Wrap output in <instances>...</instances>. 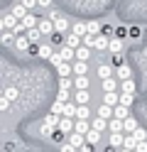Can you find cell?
<instances>
[{
  "mask_svg": "<svg viewBox=\"0 0 147 152\" xmlns=\"http://www.w3.org/2000/svg\"><path fill=\"white\" fill-rule=\"evenodd\" d=\"M39 32H42V34H47V37H52L54 32H56V27H54V22L52 20H49V17H39Z\"/></svg>",
  "mask_w": 147,
  "mask_h": 152,
  "instance_id": "cell-1",
  "label": "cell"
},
{
  "mask_svg": "<svg viewBox=\"0 0 147 152\" xmlns=\"http://www.w3.org/2000/svg\"><path fill=\"white\" fill-rule=\"evenodd\" d=\"M64 47H71V49H78V47H83V39L78 34H74V32H69L66 37H64Z\"/></svg>",
  "mask_w": 147,
  "mask_h": 152,
  "instance_id": "cell-2",
  "label": "cell"
},
{
  "mask_svg": "<svg viewBox=\"0 0 147 152\" xmlns=\"http://www.w3.org/2000/svg\"><path fill=\"white\" fill-rule=\"evenodd\" d=\"M66 142H69V145H74L76 150H81L83 145H88V142H86V135H78V132H71V135L66 137Z\"/></svg>",
  "mask_w": 147,
  "mask_h": 152,
  "instance_id": "cell-3",
  "label": "cell"
},
{
  "mask_svg": "<svg viewBox=\"0 0 147 152\" xmlns=\"http://www.w3.org/2000/svg\"><path fill=\"white\" fill-rule=\"evenodd\" d=\"M108 132H110V135H118V132H125V120H118V118L108 120Z\"/></svg>",
  "mask_w": 147,
  "mask_h": 152,
  "instance_id": "cell-4",
  "label": "cell"
},
{
  "mask_svg": "<svg viewBox=\"0 0 147 152\" xmlns=\"http://www.w3.org/2000/svg\"><path fill=\"white\" fill-rule=\"evenodd\" d=\"M0 25H3V27H0V30H3V32H12V30H15V27L20 25V22H17V20H15V17H12V15H10V12H7V15L3 17V22H0Z\"/></svg>",
  "mask_w": 147,
  "mask_h": 152,
  "instance_id": "cell-5",
  "label": "cell"
},
{
  "mask_svg": "<svg viewBox=\"0 0 147 152\" xmlns=\"http://www.w3.org/2000/svg\"><path fill=\"white\" fill-rule=\"evenodd\" d=\"M115 74H118V79H120V83H123V81H130V79H132V69H130L127 64L118 66V69H115Z\"/></svg>",
  "mask_w": 147,
  "mask_h": 152,
  "instance_id": "cell-6",
  "label": "cell"
},
{
  "mask_svg": "<svg viewBox=\"0 0 147 152\" xmlns=\"http://www.w3.org/2000/svg\"><path fill=\"white\" fill-rule=\"evenodd\" d=\"M10 15H12V17H15V20H17V22H22V20H25V17H27L29 12H27V7H25L22 3H20V5H15V7H12V10H10Z\"/></svg>",
  "mask_w": 147,
  "mask_h": 152,
  "instance_id": "cell-7",
  "label": "cell"
},
{
  "mask_svg": "<svg viewBox=\"0 0 147 152\" xmlns=\"http://www.w3.org/2000/svg\"><path fill=\"white\" fill-rule=\"evenodd\" d=\"M93 49H98V52H108V49H110V37H105V34L96 37V47H93Z\"/></svg>",
  "mask_w": 147,
  "mask_h": 152,
  "instance_id": "cell-8",
  "label": "cell"
},
{
  "mask_svg": "<svg viewBox=\"0 0 147 152\" xmlns=\"http://www.w3.org/2000/svg\"><path fill=\"white\" fill-rule=\"evenodd\" d=\"M74 71V64H69V61H61L56 66V74H59V79H69V74Z\"/></svg>",
  "mask_w": 147,
  "mask_h": 152,
  "instance_id": "cell-9",
  "label": "cell"
},
{
  "mask_svg": "<svg viewBox=\"0 0 147 152\" xmlns=\"http://www.w3.org/2000/svg\"><path fill=\"white\" fill-rule=\"evenodd\" d=\"M98 79H113V64H101L98 66Z\"/></svg>",
  "mask_w": 147,
  "mask_h": 152,
  "instance_id": "cell-10",
  "label": "cell"
},
{
  "mask_svg": "<svg viewBox=\"0 0 147 152\" xmlns=\"http://www.w3.org/2000/svg\"><path fill=\"white\" fill-rule=\"evenodd\" d=\"M108 52H110L113 56H115V54H123V52H125V44H123V39L113 37V39H110V49H108Z\"/></svg>",
  "mask_w": 147,
  "mask_h": 152,
  "instance_id": "cell-11",
  "label": "cell"
},
{
  "mask_svg": "<svg viewBox=\"0 0 147 152\" xmlns=\"http://www.w3.org/2000/svg\"><path fill=\"white\" fill-rule=\"evenodd\" d=\"M88 101H91V93H88V91H76L74 93V103H76V106H86Z\"/></svg>",
  "mask_w": 147,
  "mask_h": 152,
  "instance_id": "cell-12",
  "label": "cell"
},
{
  "mask_svg": "<svg viewBox=\"0 0 147 152\" xmlns=\"http://www.w3.org/2000/svg\"><path fill=\"white\" fill-rule=\"evenodd\" d=\"M108 145H113V147H118V150H123V147H125V135H123V132H118V135H110V137H108Z\"/></svg>",
  "mask_w": 147,
  "mask_h": 152,
  "instance_id": "cell-13",
  "label": "cell"
},
{
  "mask_svg": "<svg viewBox=\"0 0 147 152\" xmlns=\"http://www.w3.org/2000/svg\"><path fill=\"white\" fill-rule=\"evenodd\" d=\"M54 27H56V32H59V34H69V32H71V25H69V20H66V17L56 20V22H54Z\"/></svg>",
  "mask_w": 147,
  "mask_h": 152,
  "instance_id": "cell-14",
  "label": "cell"
},
{
  "mask_svg": "<svg viewBox=\"0 0 147 152\" xmlns=\"http://www.w3.org/2000/svg\"><path fill=\"white\" fill-rule=\"evenodd\" d=\"M103 106H110V108L120 106V96H118V91H115V93H105V98H103Z\"/></svg>",
  "mask_w": 147,
  "mask_h": 152,
  "instance_id": "cell-15",
  "label": "cell"
},
{
  "mask_svg": "<svg viewBox=\"0 0 147 152\" xmlns=\"http://www.w3.org/2000/svg\"><path fill=\"white\" fill-rule=\"evenodd\" d=\"M15 47H17L20 52H29V47H32V42L27 39V34H22V37H17V39H15Z\"/></svg>",
  "mask_w": 147,
  "mask_h": 152,
  "instance_id": "cell-16",
  "label": "cell"
},
{
  "mask_svg": "<svg viewBox=\"0 0 147 152\" xmlns=\"http://www.w3.org/2000/svg\"><path fill=\"white\" fill-rule=\"evenodd\" d=\"M91 59V47H78L76 49V61H88Z\"/></svg>",
  "mask_w": 147,
  "mask_h": 152,
  "instance_id": "cell-17",
  "label": "cell"
},
{
  "mask_svg": "<svg viewBox=\"0 0 147 152\" xmlns=\"http://www.w3.org/2000/svg\"><path fill=\"white\" fill-rule=\"evenodd\" d=\"M71 32H74V34H78V37L83 39V37L88 34V25H86V22H76V25H71Z\"/></svg>",
  "mask_w": 147,
  "mask_h": 152,
  "instance_id": "cell-18",
  "label": "cell"
},
{
  "mask_svg": "<svg viewBox=\"0 0 147 152\" xmlns=\"http://www.w3.org/2000/svg\"><path fill=\"white\" fill-rule=\"evenodd\" d=\"M59 54H61V61L76 59V49H71V47H61V49H59Z\"/></svg>",
  "mask_w": 147,
  "mask_h": 152,
  "instance_id": "cell-19",
  "label": "cell"
},
{
  "mask_svg": "<svg viewBox=\"0 0 147 152\" xmlns=\"http://www.w3.org/2000/svg\"><path fill=\"white\" fill-rule=\"evenodd\" d=\"M59 123H61V115H56V113H49V115L44 118V125H49V128H59Z\"/></svg>",
  "mask_w": 147,
  "mask_h": 152,
  "instance_id": "cell-20",
  "label": "cell"
},
{
  "mask_svg": "<svg viewBox=\"0 0 147 152\" xmlns=\"http://www.w3.org/2000/svg\"><path fill=\"white\" fill-rule=\"evenodd\" d=\"M86 25H88V34H93V37H101V34H103V25H98L96 20L86 22Z\"/></svg>",
  "mask_w": 147,
  "mask_h": 152,
  "instance_id": "cell-21",
  "label": "cell"
},
{
  "mask_svg": "<svg viewBox=\"0 0 147 152\" xmlns=\"http://www.w3.org/2000/svg\"><path fill=\"white\" fill-rule=\"evenodd\" d=\"M103 91H105V93H115V91H118V79H115V76L103 81Z\"/></svg>",
  "mask_w": 147,
  "mask_h": 152,
  "instance_id": "cell-22",
  "label": "cell"
},
{
  "mask_svg": "<svg viewBox=\"0 0 147 152\" xmlns=\"http://www.w3.org/2000/svg\"><path fill=\"white\" fill-rule=\"evenodd\" d=\"M120 91H123V93H130V96H135V93H137V86H135V81L130 79V81H123V83H120Z\"/></svg>",
  "mask_w": 147,
  "mask_h": 152,
  "instance_id": "cell-23",
  "label": "cell"
},
{
  "mask_svg": "<svg viewBox=\"0 0 147 152\" xmlns=\"http://www.w3.org/2000/svg\"><path fill=\"white\" fill-rule=\"evenodd\" d=\"M91 128L98 130V132H103V130H108V120H103V118H98V115H96V118L91 120Z\"/></svg>",
  "mask_w": 147,
  "mask_h": 152,
  "instance_id": "cell-24",
  "label": "cell"
},
{
  "mask_svg": "<svg viewBox=\"0 0 147 152\" xmlns=\"http://www.w3.org/2000/svg\"><path fill=\"white\" fill-rule=\"evenodd\" d=\"M74 86H76V91H88V76H76Z\"/></svg>",
  "mask_w": 147,
  "mask_h": 152,
  "instance_id": "cell-25",
  "label": "cell"
},
{
  "mask_svg": "<svg viewBox=\"0 0 147 152\" xmlns=\"http://www.w3.org/2000/svg\"><path fill=\"white\" fill-rule=\"evenodd\" d=\"M137 128H140V125H137V120H135L132 115L125 120V135H135V130H137Z\"/></svg>",
  "mask_w": 147,
  "mask_h": 152,
  "instance_id": "cell-26",
  "label": "cell"
},
{
  "mask_svg": "<svg viewBox=\"0 0 147 152\" xmlns=\"http://www.w3.org/2000/svg\"><path fill=\"white\" fill-rule=\"evenodd\" d=\"M52 54H54L52 44H39V56H42V59H52Z\"/></svg>",
  "mask_w": 147,
  "mask_h": 152,
  "instance_id": "cell-27",
  "label": "cell"
},
{
  "mask_svg": "<svg viewBox=\"0 0 147 152\" xmlns=\"http://www.w3.org/2000/svg\"><path fill=\"white\" fill-rule=\"evenodd\" d=\"M88 71V61H74V74L76 76H86Z\"/></svg>",
  "mask_w": 147,
  "mask_h": 152,
  "instance_id": "cell-28",
  "label": "cell"
},
{
  "mask_svg": "<svg viewBox=\"0 0 147 152\" xmlns=\"http://www.w3.org/2000/svg\"><path fill=\"white\" fill-rule=\"evenodd\" d=\"M27 39L32 42V44H39V37H42V32H39V27H34V30H27Z\"/></svg>",
  "mask_w": 147,
  "mask_h": 152,
  "instance_id": "cell-29",
  "label": "cell"
},
{
  "mask_svg": "<svg viewBox=\"0 0 147 152\" xmlns=\"http://www.w3.org/2000/svg\"><path fill=\"white\" fill-rule=\"evenodd\" d=\"M76 120H91V110H88V106H78Z\"/></svg>",
  "mask_w": 147,
  "mask_h": 152,
  "instance_id": "cell-30",
  "label": "cell"
},
{
  "mask_svg": "<svg viewBox=\"0 0 147 152\" xmlns=\"http://www.w3.org/2000/svg\"><path fill=\"white\" fill-rule=\"evenodd\" d=\"M22 25H25V30H34V27L39 25V20H37L34 15H27L25 20H22Z\"/></svg>",
  "mask_w": 147,
  "mask_h": 152,
  "instance_id": "cell-31",
  "label": "cell"
},
{
  "mask_svg": "<svg viewBox=\"0 0 147 152\" xmlns=\"http://www.w3.org/2000/svg\"><path fill=\"white\" fill-rule=\"evenodd\" d=\"M115 118L118 120H127L130 118V110H127L125 106H115Z\"/></svg>",
  "mask_w": 147,
  "mask_h": 152,
  "instance_id": "cell-32",
  "label": "cell"
},
{
  "mask_svg": "<svg viewBox=\"0 0 147 152\" xmlns=\"http://www.w3.org/2000/svg\"><path fill=\"white\" fill-rule=\"evenodd\" d=\"M3 96H5L7 101H17V98H20V91H17L15 86H7V88H5V93H3Z\"/></svg>",
  "mask_w": 147,
  "mask_h": 152,
  "instance_id": "cell-33",
  "label": "cell"
},
{
  "mask_svg": "<svg viewBox=\"0 0 147 152\" xmlns=\"http://www.w3.org/2000/svg\"><path fill=\"white\" fill-rule=\"evenodd\" d=\"M86 142H88V145H98V142H101V132H98V130H91V132L86 135Z\"/></svg>",
  "mask_w": 147,
  "mask_h": 152,
  "instance_id": "cell-34",
  "label": "cell"
},
{
  "mask_svg": "<svg viewBox=\"0 0 147 152\" xmlns=\"http://www.w3.org/2000/svg\"><path fill=\"white\" fill-rule=\"evenodd\" d=\"M64 37H66V34H59V32H54L52 37H49V44H52V47H56V44H59V47H64Z\"/></svg>",
  "mask_w": 147,
  "mask_h": 152,
  "instance_id": "cell-35",
  "label": "cell"
},
{
  "mask_svg": "<svg viewBox=\"0 0 147 152\" xmlns=\"http://www.w3.org/2000/svg\"><path fill=\"white\" fill-rule=\"evenodd\" d=\"M125 150H137V140H135V135H125Z\"/></svg>",
  "mask_w": 147,
  "mask_h": 152,
  "instance_id": "cell-36",
  "label": "cell"
},
{
  "mask_svg": "<svg viewBox=\"0 0 147 152\" xmlns=\"http://www.w3.org/2000/svg\"><path fill=\"white\" fill-rule=\"evenodd\" d=\"M132 101H135V96H130V93H120V106L130 108V106H132Z\"/></svg>",
  "mask_w": 147,
  "mask_h": 152,
  "instance_id": "cell-37",
  "label": "cell"
},
{
  "mask_svg": "<svg viewBox=\"0 0 147 152\" xmlns=\"http://www.w3.org/2000/svg\"><path fill=\"white\" fill-rule=\"evenodd\" d=\"M142 34H145V27H130V37L132 39H142Z\"/></svg>",
  "mask_w": 147,
  "mask_h": 152,
  "instance_id": "cell-38",
  "label": "cell"
},
{
  "mask_svg": "<svg viewBox=\"0 0 147 152\" xmlns=\"http://www.w3.org/2000/svg\"><path fill=\"white\" fill-rule=\"evenodd\" d=\"M56 101L59 103H71V93H69V91H59L56 93Z\"/></svg>",
  "mask_w": 147,
  "mask_h": 152,
  "instance_id": "cell-39",
  "label": "cell"
},
{
  "mask_svg": "<svg viewBox=\"0 0 147 152\" xmlns=\"http://www.w3.org/2000/svg\"><path fill=\"white\" fill-rule=\"evenodd\" d=\"M135 140H137V142H147V130H145V128H137V130H135Z\"/></svg>",
  "mask_w": 147,
  "mask_h": 152,
  "instance_id": "cell-40",
  "label": "cell"
},
{
  "mask_svg": "<svg viewBox=\"0 0 147 152\" xmlns=\"http://www.w3.org/2000/svg\"><path fill=\"white\" fill-rule=\"evenodd\" d=\"M71 86H74L71 79H59V91H69Z\"/></svg>",
  "mask_w": 147,
  "mask_h": 152,
  "instance_id": "cell-41",
  "label": "cell"
},
{
  "mask_svg": "<svg viewBox=\"0 0 147 152\" xmlns=\"http://www.w3.org/2000/svg\"><path fill=\"white\" fill-rule=\"evenodd\" d=\"M52 140H54V142H59V145H64V142H66V140H64V132L59 130V128L52 132Z\"/></svg>",
  "mask_w": 147,
  "mask_h": 152,
  "instance_id": "cell-42",
  "label": "cell"
},
{
  "mask_svg": "<svg viewBox=\"0 0 147 152\" xmlns=\"http://www.w3.org/2000/svg\"><path fill=\"white\" fill-rule=\"evenodd\" d=\"M110 64H113L115 69H118V66H123V64H125V56H123V54H115L113 59H110Z\"/></svg>",
  "mask_w": 147,
  "mask_h": 152,
  "instance_id": "cell-43",
  "label": "cell"
},
{
  "mask_svg": "<svg viewBox=\"0 0 147 152\" xmlns=\"http://www.w3.org/2000/svg\"><path fill=\"white\" fill-rule=\"evenodd\" d=\"M125 34H130V27H115V37L118 39H123Z\"/></svg>",
  "mask_w": 147,
  "mask_h": 152,
  "instance_id": "cell-44",
  "label": "cell"
},
{
  "mask_svg": "<svg viewBox=\"0 0 147 152\" xmlns=\"http://www.w3.org/2000/svg\"><path fill=\"white\" fill-rule=\"evenodd\" d=\"M15 39H17L15 32H3V42H5V44H12Z\"/></svg>",
  "mask_w": 147,
  "mask_h": 152,
  "instance_id": "cell-45",
  "label": "cell"
},
{
  "mask_svg": "<svg viewBox=\"0 0 147 152\" xmlns=\"http://www.w3.org/2000/svg\"><path fill=\"white\" fill-rule=\"evenodd\" d=\"M83 47H91V49H93V47H96V37L93 34H86L83 37Z\"/></svg>",
  "mask_w": 147,
  "mask_h": 152,
  "instance_id": "cell-46",
  "label": "cell"
},
{
  "mask_svg": "<svg viewBox=\"0 0 147 152\" xmlns=\"http://www.w3.org/2000/svg\"><path fill=\"white\" fill-rule=\"evenodd\" d=\"M49 61H52V66L56 69V66L61 64V54H59V52H54V54H52V59H49Z\"/></svg>",
  "mask_w": 147,
  "mask_h": 152,
  "instance_id": "cell-47",
  "label": "cell"
},
{
  "mask_svg": "<svg viewBox=\"0 0 147 152\" xmlns=\"http://www.w3.org/2000/svg\"><path fill=\"white\" fill-rule=\"evenodd\" d=\"M10 103H12V101H7V98L3 96V98H0V110H3V113H7V110H10Z\"/></svg>",
  "mask_w": 147,
  "mask_h": 152,
  "instance_id": "cell-48",
  "label": "cell"
},
{
  "mask_svg": "<svg viewBox=\"0 0 147 152\" xmlns=\"http://www.w3.org/2000/svg\"><path fill=\"white\" fill-rule=\"evenodd\" d=\"M59 152H78V150H76L74 145H69V142H64V145L59 147Z\"/></svg>",
  "mask_w": 147,
  "mask_h": 152,
  "instance_id": "cell-49",
  "label": "cell"
},
{
  "mask_svg": "<svg viewBox=\"0 0 147 152\" xmlns=\"http://www.w3.org/2000/svg\"><path fill=\"white\" fill-rule=\"evenodd\" d=\"M61 12H59V10H52V12H49V20H52V22H56V20H61Z\"/></svg>",
  "mask_w": 147,
  "mask_h": 152,
  "instance_id": "cell-50",
  "label": "cell"
},
{
  "mask_svg": "<svg viewBox=\"0 0 147 152\" xmlns=\"http://www.w3.org/2000/svg\"><path fill=\"white\" fill-rule=\"evenodd\" d=\"M22 5L27 7V10H29V7H37L39 3H37V0H22Z\"/></svg>",
  "mask_w": 147,
  "mask_h": 152,
  "instance_id": "cell-51",
  "label": "cell"
},
{
  "mask_svg": "<svg viewBox=\"0 0 147 152\" xmlns=\"http://www.w3.org/2000/svg\"><path fill=\"white\" fill-rule=\"evenodd\" d=\"M27 54H32V56H39V44H32L29 47V52Z\"/></svg>",
  "mask_w": 147,
  "mask_h": 152,
  "instance_id": "cell-52",
  "label": "cell"
},
{
  "mask_svg": "<svg viewBox=\"0 0 147 152\" xmlns=\"http://www.w3.org/2000/svg\"><path fill=\"white\" fill-rule=\"evenodd\" d=\"M135 152H147V142H137V150Z\"/></svg>",
  "mask_w": 147,
  "mask_h": 152,
  "instance_id": "cell-53",
  "label": "cell"
},
{
  "mask_svg": "<svg viewBox=\"0 0 147 152\" xmlns=\"http://www.w3.org/2000/svg\"><path fill=\"white\" fill-rule=\"evenodd\" d=\"M78 152H96V150H93V145H83V147L78 150Z\"/></svg>",
  "mask_w": 147,
  "mask_h": 152,
  "instance_id": "cell-54",
  "label": "cell"
},
{
  "mask_svg": "<svg viewBox=\"0 0 147 152\" xmlns=\"http://www.w3.org/2000/svg\"><path fill=\"white\" fill-rule=\"evenodd\" d=\"M37 3H39V7H49V5H52V0H37Z\"/></svg>",
  "mask_w": 147,
  "mask_h": 152,
  "instance_id": "cell-55",
  "label": "cell"
},
{
  "mask_svg": "<svg viewBox=\"0 0 147 152\" xmlns=\"http://www.w3.org/2000/svg\"><path fill=\"white\" fill-rule=\"evenodd\" d=\"M120 152H132V150H125V147H123V150H120Z\"/></svg>",
  "mask_w": 147,
  "mask_h": 152,
  "instance_id": "cell-56",
  "label": "cell"
}]
</instances>
